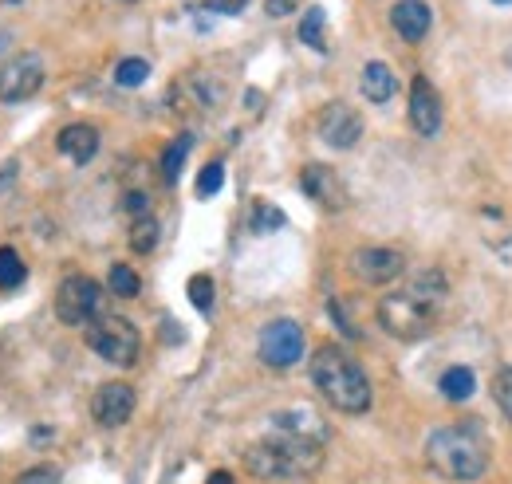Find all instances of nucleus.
I'll list each match as a JSON object with an SVG mask.
<instances>
[{"instance_id":"30","label":"nucleus","mask_w":512,"mask_h":484,"mask_svg":"<svg viewBox=\"0 0 512 484\" xmlns=\"http://www.w3.org/2000/svg\"><path fill=\"white\" fill-rule=\"evenodd\" d=\"M123 209H127L134 221H138V217H146V209H150V205H146V193H127Z\"/></svg>"},{"instance_id":"7","label":"nucleus","mask_w":512,"mask_h":484,"mask_svg":"<svg viewBox=\"0 0 512 484\" xmlns=\"http://www.w3.org/2000/svg\"><path fill=\"white\" fill-rule=\"evenodd\" d=\"M260 359L272 370H288L304 359V327L296 319H272L260 331Z\"/></svg>"},{"instance_id":"19","label":"nucleus","mask_w":512,"mask_h":484,"mask_svg":"<svg viewBox=\"0 0 512 484\" xmlns=\"http://www.w3.org/2000/svg\"><path fill=\"white\" fill-rule=\"evenodd\" d=\"M190 146H193L190 134H178V138L166 146V154H162V178H166V182H178V178H182V166H186V158H190Z\"/></svg>"},{"instance_id":"32","label":"nucleus","mask_w":512,"mask_h":484,"mask_svg":"<svg viewBox=\"0 0 512 484\" xmlns=\"http://www.w3.org/2000/svg\"><path fill=\"white\" fill-rule=\"evenodd\" d=\"M292 12V0H268V16H288Z\"/></svg>"},{"instance_id":"22","label":"nucleus","mask_w":512,"mask_h":484,"mask_svg":"<svg viewBox=\"0 0 512 484\" xmlns=\"http://www.w3.org/2000/svg\"><path fill=\"white\" fill-rule=\"evenodd\" d=\"M154 244H158V221L146 213V217H138L134 225H130V248L134 252H154Z\"/></svg>"},{"instance_id":"8","label":"nucleus","mask_w":512,"mask_h":484,"mask_svg":"<svg viewBox=\"0 0 512 484\" xmlns=\"http://www.w3.org/2000/svg\"><path fill=\"white\" fill-rule=\"evenodd\" d=\"M44 87V60L24 52L0 67V99L4 103H24Z\"/></svg>"},{"instance_id":"37","label":"nucleus","mask_w":512,"mask_h":484,"mask_svg":"<svg viewBox=\"0 0 512 484\" xmlns=\"http://www.w3.org/2000/svg\"><path fill=\"white\" fill-rule=\"evenodd\" d=\"M8 4H12V0H8Z\"/></svg>"},{"instance_id":"16","label":"nucleus","mask_w":512,"mask_h":484,"mask_svg":"<svg viewBox=\"0 0 512 484\" xmlns=\"http://www.w3.org/2000/svg\"><path fill=\"white\" fill-rule=\"evenodd\" d=\"M359 87H363V99H371V103H390L394 91H398V79H394V71H390L386 63L371 60L363 67V75H359Z\"/></svg>"},{"instance_id":"3","label":"nucleus","mask_w":512,"mask_h":484,"mask_svg":"<svg viewBox=\"0 0 512 484\" xmlns=\"http://www.w3.org/2000/svg\"><path fill=\"white\" fill-rule=\"evenodd\" d=\"M312 382L339 414H367L371 410V378L343 347H320L312 355Z\"/></svg>"},{"instance_id":"15","label":"nucleus","mask_w":512,"mask_h":484,"mask_svg":"<svg viewBox=\"0 0 512 484\" xmlns=\"http://www.w3.org/2000/svg\"><path fill=\"white\" fill-rule=\"evenodd\" d=\"M56 146H60V154L71 158L75 166H87V162L99 154V130H95L91 122H71V126L60 130Z\"/></svg>"},{"instance_id":"4","label":"nucleus","mask_w":512,"mask_h":484,"mask_svg":"<svg viewBox=\"0 0 512 484\" xmlns=\"http://www.w3.org/2000/svg\"><path fill=\"white\" fill-rule=\"evenodd\" d=\"M87 347L107 363L134 366L138 351H142V339H138V327L123 315H99L87 323Z\"/></svg>"},{"instance_id":"27","label":"nucleus","mask_w":512,"mask_h":484,"mask_svg":"<svg viewBox=\"0 0 512 484\" xmlns=\"http://www.w3.org/2000/svg\"><path fill=\"white\" fill-rule=\"evenodd\" d=\"M493 398H497V406H501V414L512 422V366H505L497 378H493Z\"/></svg>"},{"instance_id":"11","label":"nucleus","mask_w":512,"mask_h":484,"mask_svg":"<svg viewBox=\"0 0 512 484\" xmlns=\"http://www.w3.org/2000/svg\"><path fill=\"white\" fill-rule=\"evenodd\" d=\"M410 122L422 138H434L442 130V95L434 91V83L426 75H418L410 83Z\"/></svg>"},{"instance_id":"34","label":"nucleus","mask_w":512,"mask_h":484,"mask_svg":"<svg viewBox=\"0 0 512 484\" xmlns=\"http://www.w3.org/2000/svg\"><path fill=\"white\" fill-rule=\"evenodd\" d=\"M4 40H8V36H4V32H0V48H4Z\"/></svg>"},{"instance_id":"1","label":"nucleus","mask_w":512,"mask_h":484,"mask_svg":"<svg viewBox=\"0 0 512 484\" xmlns=\"http://www.w3.org/2000/svg\"><path fill=\"white\" fill-rule=\"evenodd\" d=\"M249 473L260 481H296V477H312L323 465V437L308 433H272L264 441L249 445L245 453Z\"/></svg>"},{"instance_id":"23","label":"nucleus","mask_w":512,"mask_h":484,"mask_svg":"<svg viewBox=\"0 0 512 484\" xmlns=\"http://www.w3.org/2000/svg\"><path fill=\"white\" fill-rule=\"evenodd\" d=\"M323 8H308L304 12V20H300V40L308 44V48H316V52H327V40H323Z\"/></svg>"},{"instance_id":"28","label":"nucleus","mask_w":512,"mask_h":484,"mask_svg":"<svg viewBox=\"0 0 512 484\" xmlns=\"http://www.w3.org/2000/svg\"><path fill=\"white\" fill-rule=\"evenodd\" d=\"M190 303L197 311H209V307H213V280H209L205 272H197L190 280Z\"/></svg>"},{"instance_id":"20","label":"nucleus","mask_w":512,"mask_h":484,"mask_svg":"<svg viewBox=\"0 0 512 484\" xmlns=\"http://www.w3.org/2000/svg\"><path fill=\"white\" fill-rule=\"evenodd\" d=\"M24 276H28V268H24L20 252H16V248H0V292L20 288V284H24Z\"/></svg>"},{"instance_id":"26","label":"nucleus","mask_w":512,"mask_h":484,"mask_svg":"<svg viewBox=\"0 0 512 484\" xmlns=\"http://www.w3.org/2000/svg\"><path fill=\"white\" fill-rule=\"evenodd\" d=\"M221 185H225V166L221 162H209L197 174V197H213V193H221Z\"/></svg>"},{"instance_id":"17","label":"nucleus","mask_w":512,"mask_h":484,"mask_svg":"<svg viewBox=\"0 0 512 484\" xmlns=\"http://www.w3.org/2000/svg\"><path fill=\"white\" fill-rule=\"evenodd\" d=\"M406 292H410L418 303H426V307H434V311H438L442 300H446V276H442V272H434V268H430V272H418V276H414V284H410Z\"/></svg>"},{"instance_id":"5","label":"nucleus","mask_w":512,"mask_h":484,"mask_svg":"<svg viewBox=\"0 0 512 484\" xmlns=\"http://www.w3.org/2000/svg\"><path fill=\"white\" fill-rule=\"evenodd\" d=\"M434 307L418 303L410 292H398V296H383L379 303V323L386 327V335L402 339V343H418L434 331Z\"/></svg>"},{"instance_id":"25","label":"nucleus","mask_w":512,"mask_h":484,"mask_svg":"<svg viewBox=\"0 0 512 484\" xmlns=\"http://www.w3.org/2000/svg\"><path fill=\"white\" fill-rule=\"evenodd\" d=\"M276 229H284V213H280L276 205H268V201H256L253 205V233H276Z\"/></svg>"},{"instance_id":"31","label":"nucleus","mask_w":512,"mask_h":484,"mask_svg":"<svg viewBox=\"0 0 512 484\" xmlns=\"http://www.w3.org/2000/svg\"><path fill=\"white\" fill-rule=\"evenodd\" d=\"M245 4H249V0H209L205 8H217V12H229V16H233V12L245 8Z\"/></svg>"},{"instance_id":"12","label":"nucleus","mask_w":512,"mask_h":484,"mask_svg":"<svg viewBox=\"0 0 512 484\" xmlns=\"http://www.w3.org/2000/svg\"><path fill=\"white\" fill-rule=\"evenodd\" d=\"M91 414H95V422L107 425V429L127 425L130 414H134V390H130L127 382H107V386H99L95 398H91Z\"/></svg>"},{"instance_id":"14","label":"nucleus","mask_w":512,"mask_h":484,"mask_svg":"<svg viewBox=\"0 0 512 484\" xmlns=\"http://www.w3.org/2000/svg\"><path fill=\"white\" fill-rule=\"evenodd\" d=\"M390 24H394V32H398L406 44H418V40H426V32H430V24H434V12H430V4H422V0H398V4L390 8Z\"/></svg>"},{"instance_id":"18","label":"nucleus","mask_w":512,"mask_h":484,"mask_svg":"<svg viewBox=\"0 0 512 484\" xmlns=\"http://www.w3.org/2000/svg\"><path fill=\"white\" fill-rule=\"evenodd\" d=\"M438 390L446 394L449 402H469L473 390H477V378H473L469 366H449L446 374H442V382H438Z\"/></svg>"},{"instance_id":"13","label":"nucleus","mask_w":512,"mask_h":484,"mask_svg":"<svg viewBox=\"0 0 512 484\" xmlns=\"http://www.w3.org/2000/svg\"><path fill=\"white\" fill-rule=\"evenodd\" d=\"M300 189H304L316 205H323V209H343V205H347V185H343V178H339L331 166H320V162L304 166Z\"/></svg>"},{"instance_id":"29","label":"nucleus","mask_w":512,"mask_h":484,"mask_svg":"<svg viewBox=\"0 0 512 484\" xmlns=\"http://www.w3.org/2000/svg\"><path fill=\"white\" fill-rule=\"evenodd\" d=\"M16 484H60V473L56 469H48V465H36V469H24Z\"/></svg>"},{"instance_id":"33","label":"nucleus","mask_w":512,"mask_h":484,"mask_svg":"<svg viewBox=\"0 0 512 484\" xmlns=\"http://www.w3.org/2000/svg\"><path fill=\"white\" fill-rule=\"evenodd\" d=\"M205 484H233V473H225V469H217V473H213V477H209V481Z\"/></svg>"},{"instance_id":"24","label":"nucleus","mask_w":512,"mask_h":484,"mask_svg":"<svg viewBox=\"0 0 512 484\" xmlns=\"http://www.w3.org/2000/svg\"><path fill=\"white\" fill-rule=\"evenodd\" d=\"M146 79H150V63L138 60V56H130V60H123L119 67H115V83H119V87H127V91L142 87Z\"/></svg>"},{"instance_id":"35","label":"nucleus","mask_w":512,"mask_h":484,"mask_svg":"<svg viewBox=\"0 0 512 484\" xmlns=\"http://www.w3.org/2000/svg\"><path fill=\"white\" fill-rule=\"evenodd\" d=\"M497 4H512V0H497Z\"/></svg>"},{"instance_id":"10","label":"nucleus","mask_w":512,"mask_h":484,"mask_svg":"<svg viewBox=\"0 0 512 484\" xmlns=\"http://www.w3.org/2000/svg\"><path fill=\"white\" fill-rule=\"evenodd\" d=\"M351 272L363 280V284H390L406 272V256L394 252V248H359L351 256Z\"/></svg>"},{"instance_id":"36","label":"nucleus","mask_w":512,"mask_h":484,"mask_svg":"<svg viewBox=\"0 0 512 484\" xmlns=\"http://www.w3.org/2000/svg\"><path fill=\"white\" fill-rule=\"evenodd\" d=\"M123 4H130V0H123Z\"/></svg>"},{"instance_id":"21","label":"nucleus","mask_w":512,"mask_h":484,"mask_svg":"<svg viewBox=\"0 0 512 484\" xmlns=\"http://www.w3.org/2000/svg\"><path fill=\"white\" fill-rule=\"evenodd\" d=\"M107 288H111V296H119V300H134L142 284H138V276H134V268H130V264H111Z\"/></svg>"},{"instance_id":"9","label":"nucleus","mask_w":512,"mask_h":484,"mask_svg":"<svg viewBox=\"0 0 512 484\" xmlns=\"http://www.w3.org/2000/svg\"><path fill=\"white\" fill-rule=\"evenodd\" d=\"M320 138L335 150H351L359 138H363V115L347 103H327L320 111Z\"/></svg>"},{"instance_id":"2","label":"nucleus","mask_w":512,"mask_h":484,"mask_svg":"<svg viewBox=\"0 0 512 484\" xmlns=\"http://www.w3.org/2000/svg\"><path fill=\"white\" fill-rule=\"evenodd\" d=\"M426 461L446 481H477L489 469V441L477 422H453L430 433Z\"/></svg>"},{"instance_id":"6","label":"nucleus","mask_w":512,"mask_h":484,"mask_svg":"<svg viewBox=\"0 0 512 484\" xmlns=\"http://www.w3.org/2000/svg\"><path fill=\"white\" fill-rule=\"evenodd\" d=\"M103 307V288L91 276H67L56 288V315L67 327H87L91 319H99Z\"/></svg>"}]
</instances>
